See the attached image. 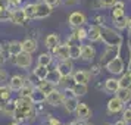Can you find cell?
Returning a JSON list of instances; mask_svg holds the SVG:
<instances>
[{"mask_svg": "<svg viewBox=\"0 0 131 125\" xmlns=\"http://www.w3.org/2000/svg\"><path fill=\"white\" fill-rule=\"evenodd\" d=\"M34 101L30 96H19L15 100V109H13L12 116L19 122L30 121L31 118L36 116V109H34Z\"/></svg>", "mask_w": 131, "mask_h": 125, "instance_id": "obj_1", "label": "cell"}, {"mask_svg": "<svg viewBox=\"0 0 131 125\" xmlns=\"http://www.w3.org/2000/svg\"><path fill=\"white\" fill-rule=\"evenodd\" d=\"M22 9L25 10L28 19H44L47 18L53 10L44 2H41V3H27Z\"/></svg>", "mask_w": 131, "mask_h": 125, "instance_id": "obj_2", "label": "cell"}, {"mask_svg": "<svg viewBox=\"0 0 131 125\" xmlns=\"http://www.w3.org/2000/svg\"><path fill=\"white\" fill-rule=\"evenodd\" d=\"M100 28H102L100 41H103V44L106 47H119L122 44V37L115 31V28H111V27H106V25H100Z\"/></svg>", "mask_w": 131, "mask_h": 125, "instance_id": "obj_3", "label": "cell"}, {"mask_svg": "<svg viewBox=\"0 0 131 125\" xmlns=\"http://www.w3.org/2000/svg\"><path fill=\"white\" fill-rule=\"evenodd\" d=\"M105 68L107 69V72H111V74H113V75H119V74L124 72L125 65H124V60L121 59V56L116 54L115 58H112V59L105 65Z\"/></svg>", "mask_w": 131, "mask_h": 125, "instance_id": "obj_4", "label": "cell"}, {"mask_svg": "<svg viewBox=\"0 0 131 125\" xmlns=\"http://www.w3.org/2000/svg\"><path fill=\"white\" fill-rule=\"evenodd\" d=\"M10 60H12L13 65H16L18 68H22V69H27V68H30L31 63H32V58H31L30 53H27V52H21L18 53L16 56H10Z\"/></svg>", "mask_w": 131, "mask_h": 125, "instance_id": "obj_5", "label": "cell"}, {"mask_svg": "<svg viewBox=\"0 0 131 125\" xmlns=\"http://www.w3.org/2000/svg\"><path fill=\"white\" fill-rule=\"evenodd\" d=\"M65 99H63V107H65V110L68 113H74L75 110H77V106H78V97L74 93H72L71 88H68L65 91Z\"/></svg>", "mask_w": 131, "mask_h": 125, "instance_id": "obj_6", "label": "cell"}, {"mask_svg": "<svg viewBox=\"0 0 131 125\" xmlns=\"http://www.w3.org/2000/svg\"><path fill=\"white\" fill-rule=\"evenodd\" d=\"M63 99H65V94L60 90L54 88L52 93H49L46 96V103L50 105V106H53V107H58L60 105H63Z\"/></svg>", "mask_w": 131, "mask_h": 125, "instance_id": "obj_7", "label": "cell"}, {"mask_svg": "<svg viewBox=\"0 0 131 125\" xmlns=\"http://www.w3.org/2000/svg\"><path fill=\"white\" fill-rule=\"evenodd\" d=\"M56 69L58 72L60 74V77L62 78H69L74 74V65H72L71 59L68 60H59V63L56 66Z\"/></svg>", "mask_w": 131, "mask_h": 125, "instance_id": "obj_8", "label": "cell"}, {"mask_svg": "<svg viewBox=\"0 0 131 125\" xmlns=\"http://www.w3.org/2000/svg\"><path fill=\"white\" fill-rule=\"evenodd\" d=\"M87 22V18L83 12H72L69 16H68V24L71 25L72 28H80V27H84Z\"/></svg>", "mask_w": 131, "mask_h": 125, "instance_id": "obj_9", "label": "cell"}, {"mask_svg": "<svg viewBox=\"0 0 131 125\" xmlns=\"http://www.w3.org/2000/svg\"><path fill=\"white\" fill-rule=\"evenodd\" d=\"M12 97V88L6 84H0V110H3Z\"/></svg>", "mask_w": 131, "mask_h": 125, "instance_id": "obj_10", "label": "cell"}, {"mask_svg": "<svg viewBox=\"0 0 131 125\" xmlns=\"http://www.w3.org/2000/svg\"><path fill=\"white\" fill-rule=\"evenodd\" d=\"M124 101L122 100H119L118 97L115 96V97H112L111 100L107 101V113H111V115H115V113H119V112H122L124 110Z\"/></svg>", "mask_w": 131, "mask_h": 125, "instance_id": "obj_11", "label": "cell"}, {"mask_svg": "<svg viewBox=\"0 0 131 125\" xmlns=\"http://www.w3.org/2000/svg\"><path fill=\"white\" fill-rule=\"evenodd\" d=\"M53 54L58 58L59 60H68L69 59V44L68 43H62L58 44L53 49Z\"/></svg>", "mask_w": 131, "mask_h": 125, "instance_id": "obj_12", "label": "cell"}, {"mask_svg": "<svg viewBox=\"0 0 131 125\" xmlns=\"http://www.w3.org/2000/svg\"><path fill=\"white\" fill-rule=\"evenodd\" d=\"M12 12V16H10V21H12L13 24L16 25H25L27 24V21H28V16H27V13L22 7H18V9H15V10H10Z\"/></svg>", "mask_w": 131, "mask_h": 125, "instance_id": "obj_13", "label": "cell"}, {"mask_svg": "<svg viewBox=\"0 0 131 125\" xmlns=\"http://www.w3.org/2000/svg\"><path fill=\"white\" fill-rule=\"evenodd\" d=\"M75 113H77V119H80V121H87L91 116V109L85 103H78Z\"/></svg>", "mask_w": 131, "mask_h": 125, "instance_id": "obj_14", "label": "cell"}, {"mask_svg": "<svg viewBox=\"0 0 131 125\" xmlns=\"http://www.w3.org/2000/svg\"><path fill=\"white\" fill-rule=\"evenodd\" d=\"M96 56V50L91 44H83L81 46V60L84 62H91Z\"/></svg>", "mask_w": 131, "mask_h": 125, "instance_id": "obj_15", "label": "cell"}, {"mask_svg": "<svg viewBox=\"0 0 131 125\" xmlns=\"http://www.w3.org/2000/svg\"><path fill=\"white\" fill-rule=\"evenodd\" d=\"M87 38L91 43L100 41L102 40V28L100 25H91L89 30H87Z\"/></svg>", "mask_w": 131, "mask_h": 125, "instance_id": "obj_16", "label": "cell"}, {"mask_svg": "<svg viewBox=\"0 0 131 125\" xmlns=\"http://www.w3.org/2000/svg\"><path fill=\"white\" fill-rule=\"evenodd\" d=\"M90 78H91L90 72L89 71H84V69H78V71H75L74 74H72V79H74V83L89 84Z\"/></svg>", "mask_w": 131, "mask_h": 125, "instance_id": "obj_17", "label": "cell"}, {"mask_svg": "<svg viewBox=\"0 0 131 125\" xmlns=\"http://www.w3.org/2000/svg\"><path fill=\"white\" fill-rule=\"evenodd\" d=\"M25 77L22 75H12L10 79H9V87L12 88V91H19L25 85Z\"/></svg>", "mask_w": 131, "mask_h": 125, "instance_id": "obj_18", "label": "cell"}, {"mask_svg": "<svg viewBox=\"0 0 131 125\" xmlns=\"http://www.w3.org/2000/svg\"><path fill=\"white\" fill-rule=\"evenodd\" d=\"M12 12L9 10L7 0H0V22H9Z\"/></svg>", "mask_w": 131, "mask_h": 125, "instance_id": "obj_19", "label": "cell"}, {"mask_svg": "<svg viewBox=\"0 0 131 125\" xmlns=\"http://www.w3.org/2000/svg\"><path fill=\"white\" fill-rule=\"evenodd\" d=\"M119 52V47H107L103 53H102V60H100V65H106L109 60L112 59V58H115L116 54H118Z\"/></svg>", "mask_w": 131, "mask_h": 125, "instance_id": "obj_20", "label": "cell"}, {"mask_svg": "<svg viewBox=\"0 0 131 125\" xmlns=\"http://www.w3.org/2000/svg\"><path fill=\"white\" fill-rule=\"evenodd\" d=\"M37 49H38V43H37L36 38H25L22 41V50L27 52V53L32 54Z\"/></svg>", "mask_w": 131, "mask_h": 125, "instance_id": "obj_21", "label": "cell"}, {"mask_svg": "<svg viewBox=\"0 0 131 125\" xmlns=\"http://www.w3.org/2000/svg\"><path fill=\"white\" fill-rule=\"evenodd\" d=\"M49 72H50V69H49L47 66H43V65L37 63V66L32 69V75L40 81V79H46L49 77Z\"/></svg>", "mask_w": 131, "mask_h": 125, "instance_id": "obj_22", "label": "cell"}, {"mask_svg": "<svg viewBox=\"0 0 131 125\" xmlns=\"http://www.w3.org/2000/svg\"><path fill=\"white\" fill-rule=\"evenodd\" d=\"M36 87H38V88L41 90L43 93H44V94L47 96L49 93H52V91L56 88V84H53L52 81H49L47 78H46V79H40V81H38V84H37Z\"/></svg>", "mask_w": 131, "mask_h": 125, "instance_id": "obj_23", "label": "cell"}, {"mask_svg": "<svg viewBox=\"0 0 131 125\" xmlns=\"http://www.w3.org/2000/svg\"><path fill=\"white\" fill-rule=\"evenodd\" d=\"M6 50H7V53L10 54V56H16L18 53H21V52H22V43L16 41V40L9 41L6 44Z\"/></svg>", "mask_w": 131, "mask_h": 125, "instance_id": "obj_24", "label": "cell"}, {"mask_svg": "<svg viewBox=\"0 0 131 125\" xmlns=\"http://www.w3.org/2000/svg\"><path fill=\"white\" fill-rule=\"evenodd\" d=\"M119 88H121L119 87V79H116V78H107L105 81V91H107V93L115 94Z\"/></svg>", "mask_w": 131, "mask_h": 125, "instance_id": "obj_25", "label": "cell"}, {"mask_svg": "<svg viewBox=\"0 0 131 125\" xmlns=\"http://www.w3.org/2000/svg\"><path fill=\"white\" fill-rule=\"evenodd\" d=\"M31 99L34 101V105H41V103L46 101V94H44L38 87H34L32 93H31Z\"/></svg>", "mask_w": 131, "mask_h": 125, "instance_id": "obj_26", "label": "cell"}, {"mask_svg": "<svg viewBox=\"0 0 131 125\" xmlns=\"http://www.w3.org/2000/svg\"><path fill=\"white\" fill-rule=\"evenodd\" d=\"M72 93L77 96V97H83V96L87 94V91H89V87H87V84H80V83H74V85L71 87Z\"/></svg>", "mask_w": 131, "mask_h": 125, "instance_id": "obj_27", "label": "cell"}, {"mask_svg": "<svg viewBox=\"0 0 131 125\" xmlns=\"http://www.w3.org/2000/svg\"><path fill=\"white\" fill-rule=\"evenodd\" d=\"M125 15V3L124 2H116L115 6L112 7V19L119 18V16H124Z\"/></svg>", "mask_w": 131, "mask_h": 125, "instance_id": "obj_28", "label": "cell"}, {"mask_svg": "<svg viewBox=\"0 0 131 125\" xmlns=\"http://www.w3.org/2000/svg\"><path fill=\"white\" fill-rule=\"evenodd\" d=\"M59 36L58 34H49L47 37H46V40H44V44H46V47L49 49V50H53L58 44H59Z\"/></svg>", "mask_w": 131, "mask_h": 125, "instance_id": "obj_29", "label": "cell"}, {"mask_svg": "<svg viewBox=\"0 0 131 125\" xmlns=\"http://www.w3.org/2000/svg\"><path fill=\"white\" fill-rule=\"evenodd\" d=\"M69 59L71 60L81 59V46L80 44H69Z\"/></svg>", "mask_w": 131, "mask_h": 125, "instance_id": "obj_30", "label": "cell"}, {"mask_svg": "<svg viewBox=\"0 0 131 125\" xmlns=\"http://www.w3.org/2000/svg\"><path fill=\"white\" fill-rule=\"evenodd\" d=\"M115 96L124 103H128V101H131V88H119L115 93Z\"/></svg>", "mask_w": 131, "mask_h": 125, "instance_id": "obj_31", "label": "cell"}, {"mask_svg": "<svg viewBox=\"0 0 131 125\" xmlns=\"http://www.w3.org/2000/svg\"><path fill=\"white\" fill-rule=\"evenodd\" d=\"M52 62H53V54L52 53H41L38 56V59H37V63L38 65L47 66V68L52 65Z\"/></svg>", "mask_w": 131, "mask_h": 125, "instance_id": "obj_32", "label": "cell"}, {"mask_svg": "<svg viewBox=\"0 0 131 125\" xmlns=\"http://www.w3.org/2000/svg\"><path fill=\"white\" fill-rule=\"evenodd\" d=\"M119 87L121 88H131V71H127V74H122L119 78Z\"/></svg>", "mask_w": 131, "mask_h": 125, "instance_id": "obj_33", "label": "cell"}, {"mask_svg": "<svg viewBox=\"0 0 131 125\" xmlns=\"http://www.w3.org/2000/svg\"><path fill=\"white\" fill-rule=\"evenodd\" d=\"M113 25H115V28L116 30H125L127 28V25H128V18L127 16H119V18H115L113 19Z\"/></svg>", "mask_w": 131, "mask_h": 125, "instance_id": "obj_34", "label": "cell"}, {"mask_svg": "<svg viewBox=\"0 0 131 125\" xmlns=\"http://www.w3.org/2000/svg\"><path fill=\"white\" fill-rule=\"evenodd\" d=\"M72 36H74V38H75V40H78V41H83V40H85V38H87V30H85L84 27L75 28V30H74V32H72Z\"/></svg>", "mask_w": 131, "mask_h": 125, "instance_id": "obj_35", "label": "cell"}, {"mask_svg": "<svg viewBox=\"0 0 131 125\" xmlns=\"http://www.w3.org/2000/svg\"><path fill=\"white\" fill-rule=\"evenodd\" d=\"M49 81H52L53 84H60V81H62V77H60V74L58 72V69H53V71L49 72V77H47Z\"/></svg>", "mask_w": 131, "mask_h": 125, "instance_id": "obj_36", "label": "cell"}, {"mask_svg": "<svg viewBox=\"0 0 131 125\" xmlns=\"http://www.w3.org/2000/svg\"><path fill=\"white\" fill-rule=\"evenodd\" d=\"M34 87H36V85H32L31 83H25V85L19 90V96H30L31 97V93H32Z\"/></svg>", "mask_w": 131, "mask_h": 125, "instance_id": "obj_37", "label": "cell"}, {"mask_svg": "<svg viewBox=\"0 0 131 125\" xmlns=\"http://www.w3.org/2000/svg\"><path fill=\"white\" fill-rule=\"evenodd\" d=\"M122 119L127 124H131V107H125L122 110Z\"/></svg>", "mask_w": 131, "mask_h": 125, "instance_id": "obj_38", "label": "cell"}, {"mask_svg": "<svg viewBox=\"0 0 131 125\" xmlns=\"http://www.w3.org/2000/svg\"><path fill=\"white\" fill-rule=\"evenodd\" d=\"M21 3H22V0H7V5H9V10H15V9L21 7Z\"/></svg>", "mask_w": 131, "mask_h": 125, "instance_id": "obj_39", "label": "cell"}, {"mask_svg": "<svg viewBox=\"0 0 131 125\" xmlns=\"http://www.w3.org/2000/svg\"><path fill=\"white\" fill-rule=\"evenodd\" d=\"M118 0H99V6L102 7H113Z\"/></svg>", "mask_w": 131, "mask_h": 125, "instance_id": "obj_40", "label": "cell"}, {"mask_svg": "<svg viewBox=\"0 0 131 125\" xmlns=\"http://www.w3.org/2000/svg\"><path fill=\"white\" fill-rule=\"evenodd\" d=\"M47 6H50L52 9H54V7H58V6H60L62 5V2L63 0H43Z\"/></svg>", "mask_w": 131, "mask_h": 125, "instance_id": "obj_41", "label": "cell"}, {"mask_svg": "<svg viewBox=\"0 0 131 125\" xmlns=\"http://www.w3.org/2000/svg\"><path fill=\"white\" fill-rule=\"evenodd\" d=\"M100 68H102V65H94V66H91V69H90V75L91 77H97L99 74H100Z\"/></svg>", "mask_w": 131, "mask_h": 125, "instance_id": "obj_42", "label": "cell"}, {"mask_svg": "<svg viewBox=\"0 0 131 125\" xmlns=\"http://www.w3.org/2000/svg\"><path fill=\"white\" fill-rule=\"evenodd\" d=\"M47 125H65L63 122H60L59 119L53 118V116H50V118L47 119Z\"/></svg>", "mask_w": 131, "mask_h": 125, "instance_id": "obj_43", "label": "cell"}, {"mask_svg": "<svg viewBox=\"0 0 131 125\" xmlns=\"http://www.w3.org/2000/svg\"><path fill=\"white\" fill-rule=\"evenodd\" d=\"M6 79H7V72L0 66V84H3Z\"/></svg>", "mask_w": 131, "mask_h": 125, "instance_id": "obj_44", "label": "cell"}, {"mask_svg": "<svg viewBox=\"0 0 131 125\" xmlns=\"http://www.w3.org/2000/svg\"><path fill=\"white\" fill-rule=\"evenodd\" d=\"M6 62V58H5V54L3 52H0V66H3V63Z\"/></svg>", "mask_w": 131, "mask_h": 125, "instance_id": "obj_45", "label": "cell"}, {"mask_svg": "<svg viewBox=\"0 0 131 125\" xmlns=\"http://www.w3.org/2000/svg\"><path fill=\"white\" fill-rule=\"evenodd\" d=\"M68 125H83V121H80V119H75V121L69 122Z\"/></svg>", "mask_w": 131, "mask_h": 125, "instance_id": "obj_46", "label": "cell"}, {"mask_svg": "<svg viewBox=\"0 0 131 125\" xmlns=\"http://www.w3.org/2000/svg\"><path fill=\"white\" fill-rule=\"evenodd\" d=\"M113 125H128V124L125 122L124 119H119V121H116V122H115V124H113Z\"/></svg>", "mask_w": 131, "mask_h": 125, "instance_id": "obj_47", "label": "cell"}, {"mask_svg": "<svg viewBox=\"0 0 131 125\" xmlns=\"http://www.w3.org/2000/svg\"><path fill=\"white\" fill-rule=\"evenodd\" d=\"M7 125H22V122H19V121H16V119H13L12 122H9Z\"/></svg>", "mask_w": 131, "mask_h": 125, "instance_id": "obj_48", "label": "cell"}, {"mask_svg": "<svg viewBox=\"0 0 131 125\" xmlns=\"http://www.w3.org/2000/svg\"><path fill=\"white\" fill-rule=\"evenodd\" d=\"M74 3H77V0H66V5H74Z\"/></svg>", "mask_w": 131, "mask_h": 125, "instance_id": "obj_49", "label": "cell"}, {"mask_svg": "<svg viewBox=\"0 0 131 125\" xmlns=\"http://www.w3.org/2000/svg\"><path fill=\"white\" fill-rule=\"evenodd\" d=\"M127 28H128V31L131 32V18H128V25H127Z\"/></svg>", "mask_w": 131, "mask_h": 125, "instance_id": "obj_50", "label": "cell"}, {"mask_svg": "<svg viewBox=\"0 0 131 125\" xmlns=\"http://www.w3.org/2000/svg\"><path fill=\"white\" fill-rule=\"evenodd\" d=\"M83 125H90V124H85V121H83Z\"/></svg>", "mask_w": 131, "mask_h": 125, "instance_id": "obj_51", "label": "cell"}, {"mask_svg": "<svg viewBox=\"0 0 131 125\" xmlns=\"http://www.w3.org/2000/svg\"><path fill=\"white\" fill-rule=\"evenodd\" d=\"M0 52H2V46H0Z\"/></svg>", "mask_w": 131, "mask_h": 125, "instance_id": "obj_52", "label": "cell"}, {"mask_svg": "<svg viewBox=\"0 0 131 125\" xmlns=\"http://www.w3.org/2000/svg\"><path fill=\"white\" fill-rule=\"evenodd\" d=\"M109 125H113V124H109Z\"/></svg>", "mask_w": 131, "mask_h": 125, "instance_id": "obj_53", "label": "cell"}]
</instances>
